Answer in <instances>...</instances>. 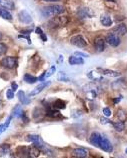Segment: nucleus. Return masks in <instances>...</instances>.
Listing matches in <instances>:
<instances>
[{"instance_id": "obj_2", "label": "nucleus", "mask_w": 127, "mask_h": 158, "mask_svg": "<svg viewBox=\"0 0 127 158\" xmlns=\"http://www.w3.org/2000/svg\"><path fill=\"white\" fill-rule=\"evenodd\" d=\"M68 17H65V16H58V17H54L52 18L50 21L48 22V26L50 28H58V27H62L65 26L68 23Z\"/></svg>"}, {"instance_id": "obj_41", "label": "nucleus", "mask_w": 127, "mask_h": 158, "mask_svg": "<svg viewBox=\"0 0 127 158\" xmlns=\"http://www.w3.org/2000/svg\"><path fill=\"white\" fill-rule=\"evenodd\" d=\"M31 32H32L31 29H29V30H22V31H21V34H26V35H29Z\"/></svg>"}, {"instance_id": "obj_47", "label": "nucleus", "mask_w": 127, "mask_h": 158, "mask_svg": "<svg viewBox=\"0 0 127 158\" xmlns=\"http://www.w3.org/2000/svg\"><path fill=\"white\" fill-rule=\"evenodd\" d=\"M126 153H127V149H126Z\"/></svg>"}, {"instance_id": "obj_21", "label": "nucleus", "mask_w": 127, "mask_h": 158, "mask_svg": "<svg viewBox=\"0 0 127 158\" xmlns=\"http://www.w3.org/2000/svg\"><path fill=\"white\" fill-rule=\"evenodd\" d=\"M114 32H116L117 34L120 35H125L127 33V26L125 24H119V25H117L114 28Z\"/></svg>"}, {"instance_id": "obj_34", "label": "nucleus", "mask_w": 127, "mask_h": 158, "mask_svg": "<svg viewBox=\"0 0 127 158\" xmlns=\"http://www.w3.org/2000/svg\"><path fill=\"white\" fill-rule=\"evenodd\" d=\"M6 97H7V99H9V100H11V99L14 97V91L12 90V88L11 89H7V91H6Z\"/></svg>"}, {"instance_id": "obj_12", "label": "nucleus", "mask_w": 127, "mask_h": 158, "mask_svg": "<svg viewBox=\"0 0 127 158\" xmlns=\"http://www.w3.org/2000/svg\"><path fill=\"white\" fill-rule=\"evenodd\" d=\"M72 156L84 158L88 156V150H86L84 148H76L72 151Z\"/></svg>"}, {"instance_id": "obj_17", "label": "nucleus", "mask_w": 127, "mask_h": 158, "mask_svg": "<svg viewBox=\"0 0 127 158\" xmlns=\"http://www.w3.org/2000/svg\"><path fill=\"white\" fill-rule=\"evenodd\" d=\"M55 71H56V66L52 65V66H50V68H49L47 71H45L38 79H39V80H44L45 78H48V77L52 76L53 74H55Z\"/></svg>"}, {"instance_id": "obj_4", "label": "nucleus", "mask_w": 127, "mask_h": 158, "mask_svg": "<svg viewBox=\"0 0 127 158\" xmlns=\"http://www.w3.org/2000/svg\"><path fill=\"white\" fill-rule=\"evenodd\" d=\"M70 43L76 47H79V48H84V47H86V45H87V42H86L85 39L81 35H75V36L71 37Z\"/></svg>"}, {"instance_id": "obj_5", "label": "nucleus", "mask_w": 127, "mask_h": 158, "mask_svg": "<svg viewBox=\"0 0 127 158\" xmlns=\"http://www.w3.org/2000/svg\"><path fill=\"white\" fill-rule=\"evenodd\" d=\"M99 148L102 149V150L105 151V152H108V153H111L113 150V146H112L111 142H110L105 136H102L100 144H99Z\"/></svg>"}, {"instance_id": "obj_43", "label": "nucleus", "mask_w": 127, "mask_h": 158, "mask_svg": "<svg viewBox=\"0 0 127 158\" xmlns=\"http://www.w3.org/2000/svg\"><path fill=\"white\" fill-rule=\"evenodd\" d=\"M46 2H55V1H59V0H44Z\"/></svg>"}, {"instance_id": "obj_11", "label": "nucleus", "mask_w": 127, "mask_h": 158, "mask_svg": "<svg viewBox=\"0 0 127 158\" xmlns=\"http://www.w3.org/2000/svg\"><path fill=\"white\" fill-rule=\"evenodd\" d=\"M101 138H102L101 134H99V133H97V132H94V133H92V134H91V136H90L89 141H90V143L93 145V146L99 147Z\"/></svg>"}, {"instance_id": "obj_33", "label": "nucleus", "mask_w": 127, "mask_h": 158, "mask_svg": "<svg viewBox=\"0 0 127 158\" xmlns=\"http://www.w3.org/2000/svg\"><path fill=\"white\" fill-rule=\"evenodd\" d=\"M35 31H36V33H37V34H39V36L41 37V39L43 40V41H46L47 40V37L45 36V34H44V32L42 31V29L40 28V27H37L35 29Z\"/></svg>"}, {"instance_id": "obj_15", "label": "nucleus", "mask_w": 127, "mask_h": 158, "mask_svg": "<svg viewBox=\"0 0 127 158\" xmlns=\"http://www.w3.org/2000/svg\"><path fill=\"white\" fill-rule=\"evenodd\" d=\"M100 22L105 27H110L112 25V19L108 14H102L100 16Z\"/></svg>"}, {"instance_id": "obj_14", "label": "nucleus", "mask_w": 127, "mask_h": 158, "mask_svg": "<svg viewBox=\"0 0 127 158\" xmlns=\"http://www.w3.org/2000/svg\"><path fill=\"white\" fill-rule=\"evenodd\" d=\"M45 115L49 116V117H52V118H58L60 117V112L58 111V109H56L54 107H48L46 109V112H45Z\"/></svg>"}, {"instance_id": "obj_1", "label": "nucleus", "mask_w": 127, "mask_h": 158, "mask_svg": "<svg viewBox=\"0 0 127 158\" xmlns=\"http://www.w3.org/2000/svg\"><path fill=\"white\" fill-rule=\"evenodd\" d=\"M65 11V8L62 5H50L42 8L41 13L44 17H53L57 16Z\"/></svg>"}, {"instance_id": "obj_39", "label": "nucleus", "mask_w": 127, "mask_h": 158, "mask_svg": "<svg viewBox=\"0 0 127 158\" xmlns=\"http://www.w3.org/2000/svg\"><path fill=\"white\" fill-rule=\"evenodd\" d=\"M100 122L102 123V124H107V123H111V121H109V120L107 119V118H105V117H101L100 118Z\"/></svg>"}, {"instance_id": "obj_25", "label": "nucleus", "mask_w": 127, "mask_h": 158, "mask_svg": "<svg viewBox=\"0 0 127 158\" xmlns=\"http://www.w3.org/2000/svg\"><path fill=\"white\" fill-rule=\"evenodd\" d=\"M0 6H2L3 8H6V9H13L14 8V4L12 1L9 0H0Z\"/></svg>"}, {"instance_id": "obj_30", "label": "nucleus", "mask_w": 127, "mask_h": 158, "mask_svg": "<svg viewBox=\"0 0 127 158\" xmlns=\"http://www.w3.org/2000/svg\"><path fill=\"white\" fill-rule=\"evenodd\" d=\"M17 153H18V154H20L19 156L29 157V155H28V147H26V146H20L17 149Z\"/></svg>"}, {"instance_id": "obj_45", "label": "nucleus", "mask_w": 127, "mask_h": 158, "mask_svg": "<svg viewBox=\"0 0 127 158\" xmlns=\"http://www.w3.org/2000/svg\"><path fill=\"white\" fill-rule=\"evenodd\" d=\"M1 38H2V33L0 32V39H1Z\"/></svg>"}, {"instance_id": "obj_36", "label": "nucleus", "mask_w": 127, "mask_h": 158, "mask_svg": "<svg viewBox=\"0 0 127 158\" xmlns=\"http://www.w3.org/2000/svg\"><path fill=\"white\" fill-rule=\"evenodd\" d=\"M102 113H103L105 117H109V116H111V110H110L108 107H105L103 108V110H102Z\"/></svg>"}, {"instance_id": "obj_40", "label": "nucleus", "mask_w": 127, "mask_h": 158, "mask_svg": "<svg viewBox=\"0 0 127 158\" xmlns=\"http://www.w3.org/2000/svg\"><path fill=\"white\" fill-rule=\"evenodd\" d=\"M11 88H12V90H13V91L17 90V89H18L17 83H16V82H12V83H11Z\"/></svg>"}, {"instance_id": "obj_8", "label": "nucleus", "mask_w": 127, "mask_h": 158, "mask_svg": "<svg viewBox=\"0 0 127 158\" xmlns=\"http://www.w3.org/2000/svg\"><path fill=\"white\" fill-rule=\"evenodd\" d=\"M18 18L20 20V22H22L24 24H30L32 22V17L31 15L28 13L26 10H21L18 13Z\"/></svg>"}, {"instance_id": "obj_26", "label": "nucleus", "mask_w": 127, "mask_h": 158, "mask_svg": "<svg viewBox=\"0 0 127 158\" xmlns=\"http://www.w3.org/2000/svg\"><path fill=\"white\" fill-rule=\"evenodd\" d=\"M24 79V81H25L26 83H28V84H33V83H35L36 81L38 80V78L37 77H35L33 75H31V74H25L23 77Z\"/></svg>"}, {"instance_id": "obj_3", "label": "nucleus", "mask_w": 127, "mask_h": 158, "mask_svg": "<svg viewBox=\"0 0 127 158\" xmlns=\"http://www.w3.org/2000/svg\"><path fill=\"white\" fill-rule=\"evenodd\" d=\"M0 65L6 69H13L17 66V59L12 56H6L0 61Z\"/></svg>"}, {"instance_id": "obj_38", "label": "nucleus", "mask_w": 127, "mask_h": 158, "mask_svg": "<svg viewBox=\"0 0 127 158\" xmlns=\"http://www.w3.org/2000/svg\"><path fill=\"white\" fill-rule=\"evenodd\" d=\"M18 37H19V38H24V39H26V40L28 41V43H29V44H31V39L29 38V35L25 36V35H24V34H23V35H22V34H20V35H19Z\"/></svg>"}, {"instance_id": "obj_42", "label": "nucleus", "mask_w": 127, "mask_h": 158, "mask_svg": "<svg viewBox=\"0 0 127 158\" xmlns=\"http://www.w3.org/2000/svg\"><path fill=\"white\" fill-rule=\"evenodd\" d=\"M121 99H122V96H119V97H116L115 99H114V104H117L118 102H120L121 101Z\"/></svg>"}, {"instance_id": "obj_31", "label": "nucleus", "mask_w": 127, "mask_h": 158, "mask_svg": "<svg viewBox=\"0 0 127 158\" xmlns=\"http://www.w3.org/2000/svg\"><path fill=\"white\" fill-rule=\"evenodd\" d=\"M57 80L61 81V82H69V77L64 72L60 71V72H58V74H57Z\"/></svg>"}, {"instance_id": "obj_9", "label": "nucleus", "mask_w": 127, "mask_h": 158, "mask_svg": "<svg viewBox=\"0 0 127 158\" xmlns=\"http://www.w3.org/2000/svg\"><path fill=\"white\" fill-rule=\"evenodd\" d=\"M97 71L99 72L102 75H106L109 77H119L121 75L120 72L115 71V70H111V69H103V68H98Z\"/></svg>"}, {"instance_id": "obj_18", "label": "nucleus", "mask_w": 127, "mask_h": 158, "mask_svg": "<svg viewBox=\"0 0 127 158\" xmlns=\"http://www.w3.org/2000/svg\"><path fill=\"white\" fill-rule=\"evenodd\" d=\"M68 62L70 65H82V64H84L83 58L77 57V56H70L69 57Z\"/></svg>"}, {"instance_id": "obj_32", "label": "nucleus", "mask_w": 127, "mask_h": 158, "mask_svg": "<svg viewBox=\"0 0 127 158\" xmlns=\"http://www.w3.org/2000/svg\"><path fill=\"white\" fill-rule=\"evenodd\" d=\"M117 117L119 118L120 121H123V122H124L125 120H126V118H127L126 112H125L124 110H122V109L118 110V111H117Z\"/></svg>"}, {"instance_id": "obj_29", "label": "nucleus", "mask_w": 127, "mask_h": 158, "mask_svg": "<svg viewBox=\"0 0 127 158\" xmlns=\"http://www.w3.org/2000/svg\"><path fill=\"white\" fill-rule=\"evenodd\" d=\"M112 125H113L114 128H115V130L118 131V132L123 131L124 128H125L123 121H120V120H119V121H116V122H112Z\"/></svg>"}, {"instance_id": "obj_23", "label": "nucleus", "mask_w": 127, "mask_h": 158, "mask_svg": "<svg viewBox=\"0 0 127 158\" xmlns=\"http://www.w3.org/2000/svg\"><path fill=\"white\" fill-rule=\"evenodd\" d=\"M10 145L8 144H2L0 145V156H5L10 153Z\"/></svg>"}, {"instance_id": "obj_24", "label": "nucleus", "mask_w": 127, "mask_h": 158, "mask_svg": "<svg viewBox=\"0 0 127 158\" xmlns=\"http://www.w3.org/2000/svg\"><path fill=\"white\" fill-rule=\"evenodd\" d=\"M23 113H24V112H23V109H22V106H20L19 104L16 105L14 107L13 111H12V115L15 116V117H17V118L21 117V116L23 115Z\"/></svg>"}, {"instance_id": "obj_35", "label": "nucleus", "mask_w": 127, "mask_h": 158, "mask_svg": "<svg viewBox=\"0 0 127 158\" xmlns=\"http://www.w3.org/2000/svg\"><path fill=\"white\" fill-rule=\"evenodd\" d=\"M7 46L4 43H0V55H3L7 52Z\"/></svg>"}, {"instance_id": "obj_20", "label": "nucleus", "mask_w": 127, "mask_h": 158, "mask_svg": "<svg viewBox=\"0 0 127 158\" xmlns=\"http://www.w3.org/2000/svg\"><path fill=\"white\" fill-rule=\"evenodd\" d=\"M44 114H46V113L43 111L42 108L37 107V108H35L34 111H33V118L35 120H41L42 117L44 116Z\"/></svg>"}, {"instance_id": "obj_37", "label": "nucleus", "mask_w": 127, "mask_h": 158, "mask_svg": "<svg viewBox=\"0 0 127 158\" xmlns=\"http://www.w3.org/2000/svg\"><path fill=\"white\" fill-rule=\"evenodd\" d=\"M74 54H75L76 56H79V57H89V54L84 53V52H81V51H75Z\"/></svg>"}, {"instance_id": "obj_10", "label": "nucleus", "mask_w": 127, "mask_h": 158, "mask_svg": "<svg viewBox=\"0 0 127 158\" xmlns=\"http://www.w3.org/2000/svg\"><path fill=\"white\" fill-rule=\"evenodd\" d=\"M50 85V82L47 81V82H42V83H40L39 85H37L35 87V88L31 91V92L29 93V96H34V95H37L39 94L40 92H42V91L46 88L47 86Z\"/></svg>"}, {"instance_id": "obj_6", "label": "nucleus", "mask_w": 127, "mask_h": 158, "mask_svg": "<svg viewBox=\"0 0 127 158\" xmlns=\"http://www.w3.org/2000/svg\"><path fill=\"white\" fill-rule=\"evenodd\" d=\"M77 15H78V17L81 18V19L91 18L94 16V12L90 9V8L82 7V8H80V9H78V11H77Z\"/></svg>"}, {"instance_id": "obj_7", "label": "nucleus", "mask_w": 127, "mask_h": 158, "mask_svg": "<svg viewBox=\"0 0 127 158\" xmlns=\"http://www.w3.org/2000/svg\"><path fill=\"white\" fill-rule=\"evenodd\" d=\"M106 42H107L109 45H111L112 47H117L119 46L120 44V39L116 34H113V33H108L107 36H106Z\"/></svg>"}, {"instance_id": "obj_16", "label": "nucleus", "mask_w": 127, "mask_h": 158, "mask_svg": "<svg viewBox=\"0 0 127 158\" xmlns=\"http://www.w3.org/2000/svg\"><path fill=\"white\" fill-rule=\"evenodd\" d=\"M17 97L19 99L20 103H21V104H23V105H28L30 103V99L27 98L26 94H25V92H24V91H18Z\"/></svg>"}, {"instance_id": "obj_22", "label": "nucleus", "mask_w": 127, "mask_h": 158, "mask_svg": "<svg viewBox=\"0 0 127 158\" xmlns=\"http://www.w3.org/2000/svg\"><path fill=\"white\" fill-rule=\"evenodd\" d=\"M0 17H2L5 20H12V15L8 9H5V8H0Z\"/></svg>"}, {"instance_id": "obj_19", "label": "nucleus", "mask_w": 127, "mask_h": 158, "mask_svg": "<svg viewBox=\"0 0 127 158\" xmlns=\"http://www.w3.org/2000/svg\"><path fill=\"white\" fill-rule=\"evenodd\" d=\"M39 154H40V150L36 146H34V145L28 147V155H29V157L36 158L39 156Z\"/></svg>"}, {"instance_id": "obj_13", "label": "nucleus", "mask_w": 127, "mask_h": 158, "mask_svg": "<svg viewBox=\"0 0 127 158\" xmlns=\"http://www.w3.org/2000/svg\"><path fill=\"white\" fill-rule=\"evenodd\" d=\"M94 46L97 52H102L105 49V40L103 38H97L94 42Z\"/></svg>"}, {"instance_id": "obj_28", "label": "nucleus", "mask_w": 127, "mask_h": 158, "mask_svg": "<svg viewBox=\"0 0 127 158\" xmlns=\"http://www.w3.org/2000/svg\"><path fill=\"white\" fill-rule=\"evenodd\" d=\"M11 120H12V116H9L7 119H6V121L4 122L3 124H1L0 125V135L2 134V133L5 131V130H7V128H8V126L10 125V122H11Z\"/></svg>"}, {"instance_id": "obj_27", "label": "nucleus", "mask_w": 127, "mask_h": 158, "mask_svg": "<svg viewBox=\"0 0 127 158\" xmlns=\"http://www.w3.org/2000/svg\"><path fill=\"white\" fill-rule=\"evenodd\" d=\"M52 106L56 108V109H64L65 107H66V103H65L63 100H61V99H57L54 102H53Z\"/></svg>"}, {"instance_id": "obj_44", "label": "nucleus", "mask_w": 127, "mask_h": 158, "mask_svg": "<svg viewBox=\"0 0 127 158\" xmlns=\"http://www.w3.org/2000/svg\"><path fill=\"white\" fill-rule=\"evenodd\" d=\"M59 58H60L59 61H62V60H63V57H62V55H60V56H59Z\"/></svg>"}, {"instance_id": "obj_46", "label": "nucleus", "mask_w": 127, "mask_h": 158, "mask_svg": "<svg viewBox=\"0 0 127 158\" xmlns=\"http://www.w3.org/2000/svg\"><path fill=\"white\" fill-rule=\"evenodd\" d=\"M109 1H112V2H115V0H109Z\"/></svg>"}]
</instances>
